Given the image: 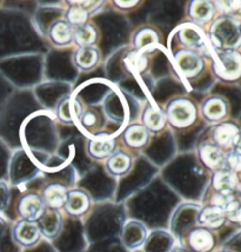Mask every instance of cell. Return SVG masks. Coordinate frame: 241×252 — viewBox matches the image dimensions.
Masks as SVG:
<instances>
[{"label": "cell", "mask_w": 241, "mask_h": 252, "mask_svg": "<svg viewBox=\"0 0 241 252\" xmlns=\"http://www.w3.org/2000/svg\"><path fill=\"white\" fill-rule=\"evenodd\" d=\"M132 165H133V159L131 155L122 150H116L112 155L106 159V170L108 173L112 176H123L129 172Z\"/></svg>", "instance_id": "obj_21"}, {"label": "cell", "mask_w": 241, "mask_h": 252, "mask_svg": "<svg viewBox=\"0 0 241 252\" xmlns=\"http://www.w3.org/2000/svg\"><path fill=\"white\" fill-rule=\"evenodd\" d=\"M67 192V189L60 183H51L44 189L41 199L46 209L58 210L65 205Z\"/></svg>", "instance_id": "obj_22"}, {"label": "cell", "mask_w": 241, "mask_h": 252, "mask_svg": "<svg viewBox=\"0 0 241 252\" xmlns=\"http://www.w3.org/2000/svg\"><path fill=\"white\" fill-rule=\"evenodd\" d=\"M238 185H239V179H238L237 173L232 172V171L225 169V167L214 172L213 189H214L216 193L231 196V194L236 193Z\"/></svg>", "instance_id": "obj_20"}, {"label": "cell", "mask_w": 241, "mask_h": 252, "mask_svg": "<svg viewBox=\"0 0 241 252\" xmlns=\"http://www.w3.org/2000/svg\"><path fill=\"white\" fill-rule=\"evenodd\" d=\"M117 150V142L112 136L100 133L91 137L86 143V152L96 160L107 159Z\"/></svg>", "instance_id": "obj_10"}, {"label": "cell", "mask_w": 241, "mask_h": 252, "mask_svg": "<svg viewBox=\"0 0 241 252\" xmlns=\"http://www.w3.org/2000/svg\"><path fill=\"white\" fill-rule=\"evenodd\" d=\"M113 5L116 6L119 10H132V8L137 7L139 5V1H135V0H132V1H113Z\"/></svg>", "instance_id": "obj_35"}, {"label": "cell", "mask_w": 241, "mask_h": 252, "mask_svg": "<svg viewBox=\"0 0 241 252\" xmlns=\"http://www.w3.org/2000/svg\"><path fill=\"white\" fill-rule=\"evenodd\" d=\"M72 63L80 72H91L100 63V51L95 46L78 47L72 57Z\"/></svg>", "instance_id": "obj_16"}, {"label": "cell", "mask_w": 241, "mask_h": 252, "mask_svg": "<svg viewBox=\"0 0 241 252\" xmlns=\"http://www.w3.org/2000/svg\"><path fill=\"white\" fill-rule=\"evenodd\" d=\"M198 157L201 164L209 170L218 171L225 167L226 152L211 140L199 144Z\"/></svg>", "instance_id": "obj_8"}, {"label": "cell", "mask_w": 241, "mask_h": 252, "mask_svg": "<svg viewBox=\"0 0 241 252\" xmlns=\"http://www.w3.org/2000/svg\"><path fill=\"white\" fill-rule=\"evenodd\" d=\"M225 169L232 171V172L237 173L241 169V152L240 150L232 149L226 154L225 159Z\"/></svg>", "instance_id": "obj_32"}, {"label": "cell", "mask_w": 241, "mask_h": 252, "mask_svg": "<svg viewBox=\"0 0 241 252\" xmlns=\"http://www.w3.org/2000/svg\"><path fill=\"white\" fill-rule=\"evenodd\" d=\"M173 62L178 74L185 80L194 79L200 76L205 67L203 55L192 50H177L173 55Z\"/></svg>", "instance_id": "obj_4"}, {"label": "cell", "mask_w": 241, "mask_h": 252, "mask_svg": "<svg viewBox=\"0 0 241 252\" xmlns=\"http://www.w3.org/2000/svg\"><path fill=\"white\" fill-rule=\"evenodd\" d=\"M99 31L91 23H86L85 25L78 26L73 29V43L78 47L94 46L98 41Z\"/></svg>", "instance_id": "obj_27"}, {"label": "cell", "mask_w": 241, "mask_h": 252, "mask_svg": "<svg viewBox=\"0 0 241 252\" xmlns=\"http://www.w3.org/2000/svg\"><path fill=\"white\" fill-rule=\"evenodd\" d=\"M90 197L81 190H72L67 192L65 209L72 216H81L90 209Z\"/></svg>", "instance_id": "obj_25"}, {"label": "cell", "mask_w": 241, "mask_h": 252, "mask_svg": "<svg viewBox=\"0 0 241 252\" xmlns=\"http://www.w3.org/2000/svg\"><path fill=\"white\" fill-rule=\"evenodd\" d=\"M166 122L176 130H185L197 122L198 106L187 97H177L171 99L165 109Z\"/></svg>", "instance_id": "obj_2"}, {"label": "cell", "mask_w": 241, "mask_h": 252, "mask_svg": "<svg viewBox=\"0 0 241 252\" xmlns=\"http://www.w3.org/2000/svg\"><path fill=\"white\" fill-rule=\"evenodd\" d=\"M126 65L129 71H133L135 73H141L147 68V55L132 51L129 55L126 57Z\"/></svg>", "instance_id": "obj_30"}, {"label": "cell", "mask_w": 241, "mask_h": 252, "mask_svg": "<svg viewBox=\"0 0 241 252\" xmlns=\"http://www.w3.org/2000/svg\"><path fill=\"white\" fill-rule=\"evenodd\" d=\"M40 233L44 236L48 237V238H53L56 237L61 230V217L57 210L46 209L45 210L44 215L41 216L40 220L37 221Z\"/></svg>", "instance_id": "obj_24"}, {"label": "cell", "mask_w": 241, "mask_h": 252, "mask_svg": "<svg viewBox=\"0 0 241 252\" xmlns=\"http://www.w3.org/2000/svg\"><path fill=\"white\" fill-rule=\"evenodd\" d=\"M206 35L214 52L238 50L241 39L239 17L220 16L211 24Z\"/></svg>", "instance_id": "obj_1"}, {"label": "cell", "mask_w": 241, "mask_h": 252, "mask_svg": "<svg viewBox=\"0 0 241 252\" xmlns=\"http://www.w3.org/2000/svg\"><path fill=\"white\" fill-rule=\"evenodd\" d=\"M212 70L214 76L221 82L237 83L241 76V56L239 51H213Z\"/></svg>", "instance_id": "obj_3"}, {"label": "cell", "mask_w": 241, "mask_h": 252, "mask_svg": "<svg viewBox=\"0 0 241 252\" xmlns=\"http://www.w3.org/2000/svg\"><path fill=\"white\" fill-rule=\"evenodd\" d=\"M215 12L225 17H238L241 8L240 1H213Z\"/></svg>", "instance_id": "obj_31"}, {"label": "cell", "mask_w": 241, "mask_h": 252, "mask_svg": "<svg viewBox=\"0 0 241 252\" xmlns=\"http://www.w3.org/2000/svg\"><path fill=\"white\" fill-rule=\"evenodd\" d=\"M203 118L211 124L224 122L230 113V103L221 95H211L203 101L200 106Z\"/></svg>", "instance_id": "obj_7"}, {"label": "cell", "mask_w": 241, "mask_h": 252, "mask_svg": "<svg viewBox=\"0 0 241 252\" xmlns=\"http://www.w3.org/2000/svg\"><path fill=\"white\" fill-rule=\"evenodd\" d=\"M47 38L53 46L61 49L73 43V28L65 19H58L48 26Z\"/></svg>", "instance_id": "obj_12"}, {"label": "cell", "mask_w": 241, "mask_h": 252, "mask_svg": "<svg viewBox=\"0 0 241 252\" xmlns=\"http://www.w3.org/2000/svg\"><path fill=\"white\" fill-rule=\"evenodd\" d=\"M173 34L177 35L178 41L182 46V49L192 50L201 53L203 51H209V40H207L206 32L201 26L195 25L191 22L183 23L174 29Z\"/></svg>", "instance_id": "obj_5"}, {"label": "cell", "mask_w": 241, "mask_h": 252, "mask_svg": "<svg viewBox=\"0 0 241 252\" xmlns=\"http://www.w3.org/2000/svg\"><path fill=\"white\" fill-rule=\"evenodd\" d=\"M46 206L37 193H26L18 202V212L24 220L37 221L44 215Z\"/></svg>", "instance_id": "obj_11"}, {"label": "cell", "mask_w": 241, "mask_h": 252, "mask_svg": "<svg viewBox=\"0 0 241 252\" xmlns=\"http://www.w3.org/2000/svg\"><path fill=\"white\" fill-rule=\"evenodd\" d=\"M84 132L91 134L92 137L100 134L101 127L104 126V115L98 109H87L84 110L83 115L77 123Z\"/></svg>", "instance_id": "obj_23"}, {"label": "cell", "mask_w": 241, "mask_h": 252, "mask_svg": "<svg viewBox=\"0 0 241 252\" xmlns=\"http://www.w3.org/2000/svg\"><path fill=\"white\" fill-rule=\"evenodd\" d=\"M226 221L224 210L210 205L204 208L199 214V223L209 230H216L221 227Z\"/></svg>", "instance_id": "obj_26"}, {"label": "cell", "mask_w": 241, "mask_h": 252, "mask_svg": "<svg viewBox=\"0 0 241 252\" xmlns=\"http://www.w3.org/2000/svg\"><path fill=\"white\" fill-rule=\"evenodd\" d=\"M91 14L87 12L83 6L79 5L78 1H70L68 2V7L65 13V20L67 22L72 28H78V26L85 25L89 23V18Z\"/></svg>", "instance_id": "obj_28"}, {"label": "cell", "mask_w": 241, "mask_h": 252, "mask_svg": "<svg viewBox=\"0 0 241 252\" xmlns=\"http://www.w3.org/2000/svg\"><path fill=\"white\" fill-rule=\"evenodd\" d=\"M40 230H39L38 224L35 221L20 220L13 229V238L14 241L24 247H30V245L35 244L40 238Z\"/></svg>", "instance_id": "obj_19"}, {"label": "cell", "mask_w": 241, "mask_h": 252, "mask_svg": "<svg viewBox=\"0 0 241 252\" xmlns=\"http://www.w3.org/2000/svg\"><path fill=\"white\" fill-rule=\"evenodd\" d=\"M166 116L164 110L155 104H147L141 113V125L152 133H160L166 127Z\"/></svg>", "instance_id": "obj_13"}, {"label": "cell", "mask_w": 241, "mask_h": 252, "mask_svg": "<svg viewBox=\"0 0 241 252\" xmlns=\"http://www.w3.org/2000/svg\"><path fill=\"white\" fill-rule=\"evenodd\" d=\"M211 142L222 150H240V128L236 123L221 122L211 132Z\"/></svg>", "instance_id": "obj_6"}, {"label": "cell", "mask_w": 241, "mask_h": 252, "mask_svg": "<svg viewBox=\"0 0 241 252\" xmlns=\"http://www.w3.org/2000/svg\"><path fill=\"white\" fill-rule=\"evenodd\" d=\"M186 14L195 25L203 26L204 24L213 22L215 14V8L212 1H189L186 6Z\"/></svg>", "instance_id": "obj_14"}, {"label": "cell", "mask_w": 241, "mask_h": 252, "mask_svg": "<svg viewBox=\"0 0 241 252\" xmlns=\"http://www.w3.org/2000/svg\"><path fill=\"white\" fill-rule=\"evenodd\" d=\"M145 239V229L138 223H129L125 229V242L129 248L139 247Z\"/></svg>", "instance_id": "obj_29"}, {"label": "cell", "mask_w": 241, "mask_h": 252, "mask_svg": "<svg viewBox=\"0 0 241 252\" xmlns=\"http://www.w3.org/2000/svg\"><path fill=\"white\" fill-rule=\"evenodd\" d=\"M233 199H236V196H234V194L226 196V194H220L215 192L214 196L212 197V200H211V205L216 206V208L221 210H225L226 206H227Z\"/></svg>", "instance_id": "obj_34"}, {"label": "cell", "mask_w": 241, "mask_h": 252, "mask_svg": "<svg viewBox=\"0 0 241 252\" xmlns=\"http://www.w3.org/2000/svg\"><path fill=\"white\" fill-rule=\"evenodd\" d=\"M225 216H226V220H230L232 223L234 224H239L240 223V203L239 200L233 199L232 202L226 206V209L224 210Z\"/></svg>", "instance_id": "obj_33"}, {"label": "cell", "mask_w": 241, "mask_h": 252, "mask_svg": "<svg viewBox=\"0 0 241 252\" xmlns=\"http://www.w3.org/2000/svg\"><path fill=\"white\" fill-rule=\"evenodd\" d=\"M84 112V105L74 95H65L56 105V116L64 124H77Z\"/></svg>", "instance_id": "obj_9"}, {"label": "cell", "mask_w": 241, "mask_h": 252, "mask_svg": "<svg viewBox=\"0 0 241 252\" xmlns=\"http://www.w3.org/2000/svg\"><path fill=\"white\" fill-rule=\"evenodd\" d=\"M132 44L134 51L149 56L160 44V37L154 29L141 28L135 31L132 38Z\"/></svg>", "instance_id": "obj_15"}, {"label": "cell", "mask_w": 241, "mask_h": 252, "mask_svg": "<svg viewBox=\"0 0 241 252\" xmlns=\"http://www.w3.org/2000/svg\"><path fill=\"white\" fill-rule=\"evenodd\" d=\"M122 142L129 149L140 150L147 145L151 139V133L141 124L133 123L127 125L122 132Z\"/></svg>", "instance_id": "obj_17"}, {"label": "cell", "mask_w": 241, "mask_h": 252, "mask_svg": "<svg viewBox=\"0 0 241 252\" xmlns=\"http://www.w3.org/2000/svg\"><path fill=\"white\" fill-rule=\"evenodd\" d=\"M187 242L194 252H210L215 245V237L206 227H195L188 233Z\"/></svg>", "instance_id": "obj_18"}, {"label": "cell", "mask_w": 241, "mask_h": 252, "mask_svg": "<svg viewBox=\"0 0 241 252\" xmlns=\"http://www.w3.org/2000/svg\"><path fill=\"white\" fill-rule=\"evenodd\" d=\"M221 252H230V251H221Z\"/></svg>", "instance_id": "obj_36"}]
</instances>
